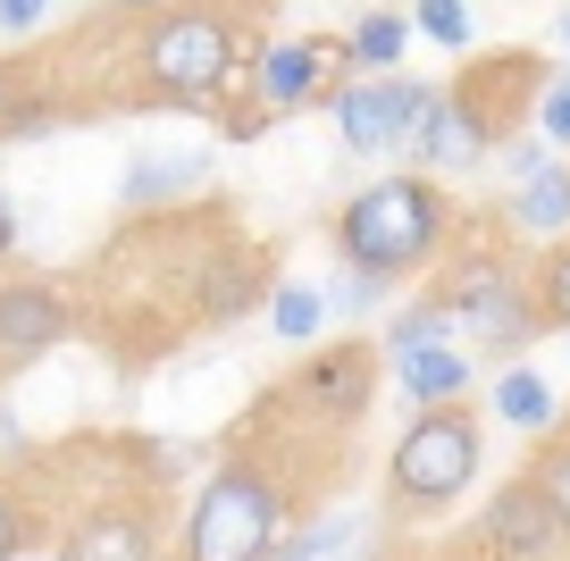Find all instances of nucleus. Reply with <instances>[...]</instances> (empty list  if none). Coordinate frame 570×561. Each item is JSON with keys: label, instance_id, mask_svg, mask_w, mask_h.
Returning <instances> with one entry per match:
<instances>
[{"label": "nucleus", "instance_id": "f03ea898", "mask_svg": "<svg viewBox=\"0 0 570 561\" xmlns=\"http://www.w3.org/2000/svg\"><path fill=\"white\" fill-rule=\"evenodd\" d=\"M244 26L261 35V18H235L227 0H160V9H151V26H142V51H135L151 101L218 109V101L252 76Z\"/></svg>", "mask_w": 570, "mask_h": 561}, {"label": "nucleus", "instance_id": "4468645a", "mask_svg": "<svg viewBox=\"0 0 570 561\" xmlns=\"http://www.w3.org/2000/svg\"><path fill=\"white\" fill-rule=\"evenodd\" d=\"M503 227L529 235V244H562L570 235V159H546L537 176H520L512 201H503Z\"/></svg>", "mask_w": 570, "mask_h": 561}, {"label": "nucleus", "instance_id": "0eeeda50", "mask_svg": "<svg viewBox=\"0 0 570 561\" xmlns=\"http://www.w3.org/2000/svg\"><path fill=\"white\" fill-rule=\"evenodd\" d=\"M377 377H386V352L377 344H320L294 377H285V403H303L320 427H361L370 420V394H377Z\"/></svg>", "mask_w": 570, "mask_h": 561}, {"label": "nucleus", "instance_id": "2eb2a0df", "mask_svg": "<svg viewBox=\"0 0 570 561\" xmlns=\"http://www.w3.org/2000/svg\"><path fill=\"white\" fill-rule=\"evenodd\" d=\"M202 176H210L202 151H142L118 176V210L135 218V210H160V201H185V194H202Z\"/></svg>", "mask_w": 570, "mask_h": 561}, {"label": "nucleus", "instance_id": "ddd939ff", "mask_svg": "<svg viewBox=\"0 0 570 561\" xmlns=\"http://www.w3.org/2000/svg\"><path fill=\"white\" fill-rule=\"evenodd\" d=\"M252 92H261V109H268V118H285V109H311V101H327V85H320V51H311V35H303V42H261V51H252Z\"/></svg>", "mask_w": 570, "mask_h": 561}, {"label": "nucleus", "instance_id": "c85d7f7f", "mask_svg": "<svg viewBox=\"0 0 570 561\" xmlns=\"http://www.w3.org/2000/svg\"><path fill=\"white\" fill-rule=\"evenodd\" d=\"M18 252V210H9V194H0V260Z\"/></svg>", "mask_w": 570, "mask_h": 561}, {"label": "nucleus", "instance_id": "f257e3e1", "mask_svg": "<svg viewBox=\"0 0 570 561\" xmlns=\"http://www.w3.org/2000/svg\"><path fill=\"white\" fill-rule=\"evenodd\" d=\"M537 92H546V59L537 51H487L462 68V85H436V109L420 118V135H411V151L428 159V168H479V159H495L503 142L520 135V109H537Z\"/></svg>", "mask_w": 570, "mask_h": 561}, {"label": "nucleus", "instance_id": "4be33fe9", "mask_svg": "<svg viewBox=\"0 0 570 561\" xmlns=\"http://www.w3.org/2000/svg\"><path fill=\"white\" fill-rule=\"evenodd\" d=\"M411 35L445 42V51H470V0H420V9H411Z\"/></svg>", "mask_w": 570, "mask_h": 561}, {"label": "nucleus", "instance_id": "f3484780", "mask_svg": "<svg viewBox=\"0 0 570 561\" xmlns=\"http://www.w3.org/2000/svg\"><path fill=\"white\" fill-rule=\"evenodd\" d=\"M327 318H336V302H327L320 285H303V277L268 285V327H277V344H320Z\"/></svg>", "mask_w": 570, "mask_h": 561}, {"label": "nucleus", "instance_id": "393cba45", "mask_svg": "<svg viewBox=\"0 0 570 561\" xmlns=\"http://www.w3.org/2000/svg\"><path fill=\"white\" fill-rule=\"evenodd\" d=\"M537 126H546V142L570 151V76H546V92H537Z\"/></svg>", "mask_w": 570, "mask_h": 561}, {"label": "nucleus", "instance_id": "6ab92c4d", "mask_svg": "<svg viewBox=\"0 0 570 561\" xmlns=\"http://www.w3.org/2000/svg\"><path fill=\"white\" fill-rule=\"evenodd\" d=\"M411 344H462V318H453L436 294L411 302V311H394V318H386V344H377V352L394 361V352H411Z\"/></svg>", "mask_w": 570, "mask_h": 561}, {"label": "nucleus", "instance_id": "39448f33", "mask_svg": "<svg viewBox=\"0 0 570 561\" xmlns=\"http://www.w3.org/2000/svg\"><path fill=\"white\" fill-rule=\"evenodd\" d=\"M479 461H487V427H479L470 403L411 411V427L386 453V511L394 520H436V511H453L479 486Z\"/></svg>", "mask_w": 570, "mask_h": 561}, {"label": "nucleus", "instance_id": "a878e982", "mask_svg": "<svg viewBox=\"0 0 570 561\" xmlns=\"http://www.w3.org/2000/svg\"><path fill=\"white\" fill-rule=\"evenodd\" d=\"M26 537H35V520H26L18 494L0 486V561H26Z\"/></svg>", "mask_w": 570, "mask_h": 561}, {"label": "nucleus", "instance_id": "20e7f679", "mask_svg": "<svg viewBox=\"0 0 570 561\" xmlns=\"http://www.w3.org/2000/svg\"><path fill=\"white\" fill-rule=\"evenodd\" d=\"M285 520H294V470L244 444L202 478L177 561H277Z\"/></svg>", "mask_w": 570, "mask_h": 561}, {"label": "nucleus", "instance_id": "423d86ee", "mask_svg": "<svg viewBox=\"0 0 570 561\" xmlns=\"http://www.w3.org/2000/svg\"><path fill=\"white\" fill-rule=\"evenodd\" d=\"M428 109H436V85H420V76H353L336 92V135L353 159H386L420 135Z\"/></svg>", "mask_w": 570, "mask_h": 561}, {"label": "nucleus", "instance_id": "bb28decb", "mask_svg": "<svg viewBox=\"0 0 570 561\" xmlns=\"http://www.w3.org/2000/svg\"><path fill=\"white\" fill-rule=\"evenodd\" d=\"M42 9H51V0H0V26H9V35H26Z\"/></svg>", "mask_w": 570, "mask_h": 561}, {"label": "nucleus", "instance_id": "7ed1b4c3", "mask_svg": "<svg viewBox=\"0 0 570 561\" xmlns=\"http://www.w3.org/2000/svg\"><path fill=\"white\" fill-rule=\"evenodd\" d=\"M462 235V210L445 201L436 176H377L336 210V260L377 268V277H420L428 260H445V244Z\"/></svg>", "mask_w": 570, "mask_h": 561}, {"label": "nucleus", "instance_id": "5701e85b", "mask_svg": "<svg viewBox=\"0 0 570 561\" xmlns=\"http://www.w3.org/2000/svg\"><path fill=\"white\" fill-rule=\"evenodd\" d=\"M537 486H546V503H553V520H562V537H570V436H562V427H553V436H546V453H537Z\"/></svg>", "mask_w": 570, "mask_h": 561}, {"label": "nucleus", "instance_id": "1a4fd4ad", "mask_svg": "<svg viewBox=\"0 0 570 561\" xmlns=\"http://www.w3.org/2000/svg\"><path fill=\"white\" fill-rule=\"evenodd\" d=\"M520 252L503 244V235H453V260L436 268V302H445L453 318H479V311H495L503 294H520Z\"/></svg>", "mask_w": 570, "mask_h": 561}, {"label": "nucleus", "instance_id": "f8f14e48", "mask_svg": "<svg viewBox=\"0 0 570 561\" xmlns=\"http://www.w3.org/2000/svg\"><path fill=\"white\" fill-rule=\"evenodd\" d=\"M394 394H403L411 411H436V403H470V386H479V361H470V344H411L386 361Z\"/></svg>", "mask_w": 570, "mask_h": 561}, {"label": "nucleus", "instance_id": "412c9836", "mask_svg": "<svg viewBox=\"0 0 570 561\" xmlns=\"http://www.w3.org/2000/svg\"><path fill=\"white\" fill-rule=\"evenodd\" d=\"M529 294H537V327H570V235L546 252V260H537Z\"/></svg>", "mask_w": 570, "mask_h": 561}, {"label": "nucleus", "instance_id": "dca6fc26", "mask_svg": "<svg viewBox=\"0 0 570 561\" xmlns=\"http://www.w3.org/2000/svg\"><path fill=\"white\" fill-rule=\"evenodd\" d=\"M487 411H495L503 427H529L537 444H546L553 427H562V403H553V386H546V377H537L529 361H512V368H503V377H495V386H487Z\"/></svg>", "mask_w": 570, "mask_h": 561}, {"label": "nucleus", "instance_id": "a211bd4d", "mask_svg": "<svg viewBox=\"0 0 570 561\" xmlns=\"http://www.w3.org/2000/svg\"><path fill=\"white\" fill-rule=\"evenodd\" d=\"M353 68L361 76H403V51H411V18L403 9H370V18H353Z\"/></svg>", "mask_w": 570, "mask_h": 561}, {"label": "nucleus", "instance_id": "aec40b11", "mask_svg": "<svg viewBox=\"0 0 570 561\" xmlns=\"http://www.w3.org/2000/svg\"><path fill=\"white\" fill-rule=\"evenodd\" d=\"M361 511H336V520H311V528H294V537L277 544V561H344L361 544Z\"/></svg>", "mask_w": 570, "mask_h": 561}, {"label": "nucleus", "instance_id": "7c9ffc66", "mask_svg": "<svg viewBox=\"0 0 570 561\" xmlns=\"http://www.w3.org/2000/svg\"><path fill=\"white\" fill-rule=\"evenodd\" d=\"M562 51H570V18H562Z\"/></svg>", "mask_w": 570, "mask_h": 561}, {"label": "nucleus", "instance_id": "b1692460", "mask_svg": "<svg viewBox=\"0 0 570 561\" xmlns=\"http://www.w3.org/2000/svg\"><path fill=\"white\" fill-rule=\"evenodd\" d=\"M386 294H394V277H377V268H344V285L327 302L336 311H353V318H370V311H386Z\"/></svg>", "mask_w": 570, "mask_h": 561}, {"label": "nucleus", "instance_id": "cd10ccee", "mask_svg": "<svg viewBox=\"0 0 570 561\" xmlns=\"http://www.w3.org/2000/svg\"><path fill=\"white\" fill-rule=\"evenodd\" d=\"M18 101H26V76L0 59V135H9V109H18Z\"/></svg>", "mask_w": 570, "mask_h": 561}, {"label": "nucleus", "instance_id": "c756f323", "mask_svg": "<svg viewBox=\"0 0 570 561\" xmlns=\"http://www.w3.org/2000/svg\"><path fill=\"white\" fill-rule=\"evenodd\" d=\"M118 9H160V0H118Z\"/></svg>", "mask_w": 570, "mask_h": 561}, {"label": "nucleus", "instance_id": "6e6552de", "mask_svg": "<svg viewBox=\"0 0 570 561\" xmlns=\"http://www.w3.org/2000/svg\"><path fill=\"white\" fill-rule=\"evenodd\" d=\"M562 544L570 537H562V520H553V503H546L537 478H512L503 494H487L479 528H470V553L479 561H553Z\"/></svg>", "mask_w": 570, "mask_h": 561}, {"label": "nucleus", "instance_id": "9d476101", "mask_svg": "<svg viewBox=\"0 0 570 561\" xmlns=\"http://www.w3.org/2000/svg\"><path fill=\"white\" fill-rule=\"evenodd\" d=\"M76 335V302L51 277H18L0 285V368H26L42 352H59Z\"/></svg>", "mask_w": 570, "mask_h": 561}, {"label": "nucleus", "instance_id": "9b49d317", "mask_svg": "<svg viewBox=\"0 0 570 561\" xmlns=\"http://www.w3.org/2000/svg\"><path fill=\"white\" fill-rule=\"evenodd\" d=\"M59 561H160V528H151V503H92L85 520L68 528Z\"/></svg>", "mask_w": 570, "mask_h": 561}]
</instances>
